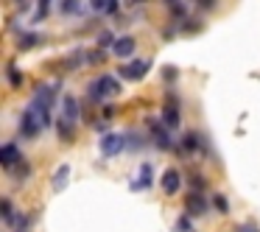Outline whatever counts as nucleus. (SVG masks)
I'll return each mask as SVG.
<instances>
[{
	"instance_id": "nucleus-1",
	"label": "nucleus",
	"mask_w": 260,
	"mask_h": 232,
	"mask_svg": "<svg viewBox=\"0 0 260 232\" xmlns=\"http://www.w3.org/2000/svg\"><path fill=\"white\" fill-rule=\"evenodd\" d=\"M53 95H56V84L51 87H40L34 95V101L28 104V109L20 118V135L23 137H37L42 129L51 126V107H53Z\"/></svg>"
},
{
	"instance_id": "nucleus-2",
	"label": "nucleus",
	"mask_w": 260,
	"mask_h": 232,
	"mask_svg": "<svg viewBox=\"0 0 260 232\" xmlns=\"http://www.w3.org/2000/svg\"><path fill=\"white\" fill-rule=\"evenodd\" d=\"M120 92V84L115 76H101V79H95L90 87H87V98H92V101H101V98H109V95H118Z\"/></svg>"
},
{
	"instance_id": "nucleus-3",
	"label": "nucleus",
	"mask_w": 260,
	"mask_h": 232,
	"mask_svg": "<svg viewBox=\"0 0 260 232\" xmlns=\"http://www.w3.org/2000/svg\"><path fill=\"white\" fill-rule=\"evenodd\" d=\"M162 123L168 126L171 131L179 129L182 115H179V101H176V95H168V101H165V107H162Z\"/></svg>"
},
{
	"instance_id": "nucleus-4",
	"label": "nucleus",
	"mask_w": 260,
	"mask_h": 232,
	"mask_svg": "<svg viewBox=\"0 0 260 232\" xmlns=\"http://www.w3.org/2000/svg\"><path fill=\"white\" fill-rule=\"evenodd\" d=\"M126 146V135H104L101 137V151L104 157H115V154H120Z\"/></svg>"
},
{
	"instance_id": "nucleus-5",
	"label": "nucleus",
	"mask_w": 260,
	"mask_h": 232,
	"mask_svg": "<svg viewBox=\"0 0 260 232\" xmlns=\"http://www.w3.org/2000/svg\"><path fill=\"white\" fill-rule=\"evenodd\" d=\"M148 70H151V62H148V59H135L132 64H123V68H120V76H123V79H135L137 81V79H143Z\"/></svg>"
},
{
	"instance_id": "nucleus-6",
	"label": "nucleus",
	"mask_w": 260,
	"mask_h": 232,
	"mask_svg": "<svg viewBox=\"0 0 260 232\" xmlns=\"http://www.w3.org/2000/svg\"><path fill=\"white\" fill-rule=\"evenodd\" d=\"M20 162V151H17V146H14V143H6V146L0 148V165H3V168H14V165Z\"/></svg>"
},
{
	"instance_id": "nucleus-7",
	"label": "nucleus",
	"mask_w": 260,
	"mask_h": 232,
	"mask_svg": "<svg viewBox=\"0 0 260 232\" xmlns=\"http://www.w3.org/2000/svg\"><path fill=\"white\" fill-rule=\"evenodd\" d=\"M179 187H182V174L176 168H168L162 174V190L165 193H179Z\"/></svg>"
},
{
	"instance_id": "nucleus-8",
	"label": "nucleus",
	"mask_w": 260,
	"mask_h": 232,
	"mask_svg": "<svg viewBox=\"0 0 260 232\" xmlns=\"http://www.w3.org/2000/svg\"><path fill=\"white\" fill-rule=\"evenodd\" d=\"M168 131L171 129L165 123H154V120H151V137L157 140L159 148H171V135H168Z\"/></svg>"
},
{
	"instance_id": "nucleus-9",
	"label": "nucleus",
	"mask_w": 260,
	"mask_h": 232,
	"mask_svg": "<svg viewBox=\"0 0 260 232\" xmlns=\"http://www.w3.org/2000/svg\"><path fill=\"white\" fill-rule=\"evenodd\" d=\"M185 204H187V213L190 215H202L204 210H207V202H204L202 193H190V196H185Z\"/></svg>"
},
{
	"instance_id": "nucleus-10",
	"label": "nucleus",
	"mask_w": 260,
	"mask_h": 232,
	"mask_svg": "<svg viewBox=\"0 0 260 232\" xmlns=\"http://www.w3.org/2000/svg\"><path fill=\"white\" fill-rule=\"evenodd\" d=\"M112 53H115V56H120V59L132 56V53H135V37H120V40L115 42Z\"/></svg>"
},
{
	"instance_id": "nucleus-11",
	"label": "nucleus",
	"mask_w": 260,
	"mask_h": 232,
	"mask_svg": "<svg viewBox=\"0 0 260 232\" xmlns=\"http://www.w3.org/2000/svg\"><path fill=\"white\" fill-rule=\"evenodd\" d=\"M62 115H64V120H68V123H76V120H79V104H76L73 95H64V101H62Z\"/></svg>"
},
{
	"instance_id": "nucleus-12",
	"label": "nucleus",
	"mask_w": 260,
	"mask_h": 232,
	"mask_svg": "<svg viewBox=\"0 0 260 232\" xmlns=\"http://www.w3.org/2000/svg\"><path fill=\"white\" fill-rule=\"evenodd\" d=\"M90 9H92V12L115 14V12H118V0H90Z\"/></svg>"
},
{
	"instance_id": "nucleus-13",
	"label": "nucleus",
	"mask_w": 260,
	"mask_h": 232,
	"mask_svg": "<svg viewBox=\"0 0 260 232\" xmlns=\"http://www.w3.org/2000/svg\"><path fill=\"white\" fill-rule=\"evenodd\" d=\"M40 40H42L40 34H20V40H17V48H20V51H28V48L40 45Z\"/></svg>"
},
{
	"instance_id": "nucleus-14",
	"label": "nucleus",
	"mask_w": 260,
	"mask_h": 232,
	"mask_svg": "<svg viewBox=\"0 0 260 232\" xmlns=\"http://www.w3.org/2000/svg\"><path fill=\"white\" fill-rule=\"evenodd\" d=\"M68 176H70V165H59L56 176H53V190H62L64 182H68Z\"/></svg>"
},
{
	"instance_id": "nucleus-15",
	"label": "nucleus",
	"mask_w": 260,
	"mask_h": 232,
	"mask_svg": "<svg viewBox=\"0 0 260 232\" xmlns=\"http://www.w3.org/2000/svg\"><path fill=\"white\" fill-rule=\"evenodd\" d=\"M151 185V165L143 162L140 165V182H137V187H148Z\"/></svg>"
},
{
	"instance_id": "nucleus-16",
	"label": "nucleus",
	"mask_w": 260,
	"mask_h": 232,
	"mask_svg": "<svg viewBox=\"0 0 260 232\" xmlns=\"http://www.w3.org/2000/svg\"><path fill=\"white\" fill-rule=\"evenodd\" d=\"M48 9H51V0H40V3H37L34 23H40V20H45V17H48Z\"/></svg>"
},
{
	"instance_id": "nucleus-17",
	"label": "nucleus",
	"mask_w": 260,
	"mask_h": 232,
	"mask_svg": "<svg viewBox=\"0 0 260 232\" xmlns=\"http://www.w3.org/2000/svg\"><path fill=\"white\" fill-rule=\"evenodd\" d=\"M3 224L6 226H14V215H12V202H9V198H3Z\"/></svg>"
},
{
	"instance_id": "nucleus-18",
	"label": "nucleus",
	"mask_w": 260,
	"mask_h": 232,
	"mask_svg": "<svg viewBox=\"0 0 260 232\" xmlns=\"http://www.w3.org/2000/svg\"><path fill=\"white\" fill-rule=\"evenodd\" d=\"M59 137H62V140H70V137H73V123H68V120H59Z\"/></svg>"
},
{
	"instance_id": "nucleus-19",
	"label": "nucleus",
	"mask_w": 260,
	"mask_h": 232,
	"mask_svg": "<svg viewBox=\"0 0 260 232\" xmlns=\"http://www.w3.org/2000/svg\"><path fill=\"white\" fill-rule=\"evenodd\" d=\"M6 73H9V81H12V87H20V84H23V73H17V70H14V64H9Z\"/></svg>"
},
{
	"instance_id": "nucleus-20",
	"label": "nucleus",
	"mask_w": 260,
	"mask_h": 232,
	"mask_svg": "<svg viewBox=\"0 0 260 232\" xmlns=\"http://www.w3.org/2000/svg\"><path fill=\"white\" fill-rule=\"evenodd\" d=\"M115 42H118V40H115L112 34H101V40H98V45H101V48H109V45H112V48H115Z\"/></svg>"
},
{
	"instance_id": "nucleus-21",
	"label": "nucleus",
	"mask_w": 260,
	"mask_h": 232,
	"mask_svg": "<svg viewBox=\"0 0 260 232\" xmlns=\"http://www.w3.org/2000/svg\"><path fill=\"white\" fill-rule=\"evenodd\" d=\"M235 232H260V226L249 221V224H238V226H235Z\"/></svg>"
},
{
	"instance_id": "nucleus-22",
	"label": "nucleus",
	"mask_w": 260,
	"mask_h": 232,
	"mask_svg": "<svg viewBox=\"0 0 260 232\" xmlns=\"http://www.w3.org/2000/svg\"><path fill=\"white\" fill-rule=\"evenodd\" d=\"M101 59H104V53H101V51H92V53H87V62H90V64H101Z\"/></svg>"
},
{
	"instance_id": "nucleus-23",
	"label": "nucleus",
	"mask_w": 260,
	"mask_h": 232,
	"mask_svg": "<svg viewBox=\"0 0 260 232\" xmlns=\"http://www.w3.org/2000/svg\"><path fill=\"white\" fill-rule=\"evenodd\" d=\"M215 210H221V213H226V210H230V204H226L224 196H215Z\"/></svg>"
},
{
	"instance_id": "nucleus-24",
	"label": "nucleus",
	"mask_w": 260,
	"mask_h": 232,
	"mask_svg": "<svg viewBox=\"0 0 260 232\" xmlns=\"http://www.w3.org/2000/svg\"><path fill=\"white\" fill-rule=\"evenodd\" d=\"M162 76H165L168 81H174V79H176V70H174V68H165V70H162Z\"/></svg>"
},
{
	"instance_id": "nucleus-25",
	"label": "nucleus",
	"mask_w": 260,
	"mask_h": 232,
	"mask_svg": "<svg viewBox=\"0 0 260 232\" xmlns=\"http://www.w3.org/2000/svg\"><path fill=\"white\" fill-rule=\"evenodd\" d=\"M199 3H204V6L210 9V6H213V3H215V0H199Z\"/></svg>"
},
{
	"instance_id": "nucleus-26",
	"label": "nucleus",
	"mask_w": 260,
	"mask_h": 232,
	"mask_svg": "<svg viewBox=\"0 0 260 232\" xmlns=\"http://www.w3.org/2000/svg\"><path fill=\"white\" fill-rule=\"evenodd\" d=\"M129 3H140V0H129Z\"/></svg>"
}]
</instances>
